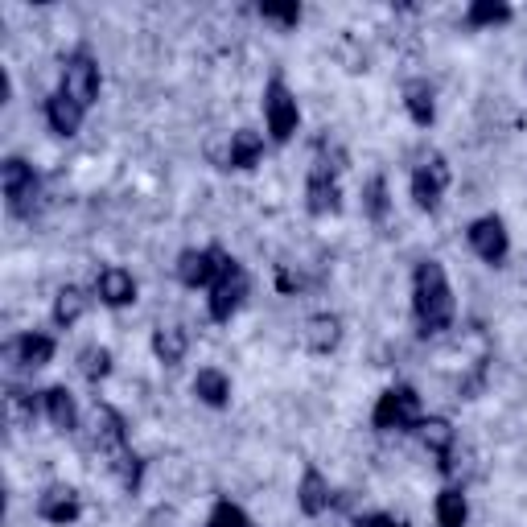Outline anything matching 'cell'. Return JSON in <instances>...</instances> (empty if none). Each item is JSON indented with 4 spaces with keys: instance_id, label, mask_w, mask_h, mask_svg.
Returning a JSON list of instances; mask_svg holds the SVG:
<instances>
[{
    "instance_id": "obj_1",
    "label": "cell",
    "mask_w": 527,
    "mask_h": 527,
    "mask_svg": "<svg viewBox=\"0 0 527 527\" xmlns=\"http://www.w3.org/2000/svg\"><path fill=\"white\" fill-rule=\"evenodd\" d=\"M412 313H416V326L425 338H437L453 326V285L445 276V264L441 260H420L416 272H412Z\"/></svg>"
},
{
    "instance_id": "obj_2",
    "label": "cell",
    "mask_w": 527,
    "mask_h": 527,
    "mask_svg": "<svg viewBox=\"0 0 527 527\" xmlns=\"http://www.w3.org/2000/svg\"><path fill=\"white\" fill-rule=\"evenodd\" d=\"M420 420H425V412H420V396H416V388H408V383L388 388L375 400V412H371V425L379 433H416Z\"/></svg>"
},
{
    "instance_id": "obj_3",
    "label": "cell",
    "mask_w": 527,
    "mask_h": 527,
    "mask_svg": "<svg viewBox=\"0 0 527 527\" xmlns=\"http://www.w3.org/2000/svg\"><path fill=\"white\" fill-rule=\"evenodd\" d=\"M264 120H268V136L276 140V145H289L297 124H301V112H297V99L285 87V79H268V87H264Z\"/></svg>"
},
{
    "instance_id": "obj_4",
    "label": "cell",
    "mask_w": 527,
    "mask_h": 527,
    "mask_svg": "<svg viewBox=\"0 0 527 527\" xmlns=\"http://www.w3.org/2000/svg\"><path fill=\"white\" fill-rule=\"evenodd\" d=\"M62 95H70L79 108H91L99 99V62L87 54V50H75L66 62H62Z\"/></svg>"
},
{
    "instance_id": "obj_5",
    "label": "cell",
    "mask_w": 527,
    "mask_h": 527,
    "mask_svg": "<svg viewBox=\"0 0 527 527\" xmlns=\"http://www.w3.org/2000/svg\"><path fill=\"white\" fill-rule=\"evenodd\" d=\"M0 186H5L9 215H29L33 202H38V173H33V165L21 157H9L0 165Z\"/></svg>"
},
{
    "instance_id": "obj_6",
    "label": "cell",
    "mask_w": 527,
    "mask_h": 527,
    "mask_svg": "<svg viewBox=\"0 0 527 527\" xmlns=\"http://www.w3.org/2000/svg\"><path fill=\"white\" fill-rule=\"evenodd\" d=\"M466 239H470L474 256H478L482 264H490V268H499V264L511 256V235H507V227H503L499 215H482V219H474L470 231H466Z\"/></svg>"
},
{
    "instance_id": "obj_7",
    "label": "cell",
    "mask_w": 527,
    "mask_h": 527,
    "mask_svg": "<svg viewBox=\"0 0 527 527\" xmlns=\"http://www.w3.org/2000/svg\"><path fill=\"white\" fill-rule=\"evenodd\" d=\"M87 437H91V445L99 453H108V458H120V453L128 449V425H124V416L112 404H95L91 408Z\"/></svg>"
},
{
    "instance_id": "obj_8",
    "label": "cell",
    "mask_w": 527,
    "mask_h": 527,
    "mask_svg": "<svg viewBox=\"0 0 527 527\" xmlns=\"http://www.w3.org/2000/svg\"><path fill=\"white\" fill-rule=\"evenodd\" d=\"M445 186H449V165H445L441 153L425 157V161H420V165L412 169V202H416L420 210H429V215L441 206Z\"/></svg>"
},
{
    "instance_id": "obj_9",
    "label": "cell",
    "mask_w": 527,
    "mask_h": 527,
    "mask_svg": "<svg viewBox=\"0 0 527 527\" xmlns=\"http://www.w3.org/2000/svg\"><path fill=\"white\" fill-rule=\"evenodd\" d=\"M83 515V503H79V490L66 486V482H54L38 495V519L54 523V527H70Z\"/></svg>"
},
{
    "instance_id": "obj_10",
    "label": "cell",
    "mask_w": 527,
    "mask_h": 527,
    "mask_svg": "<svg viewBox=\"0 0 527 527\" xmlns=\"http://www.w3.org/2000/svg\"><path fill=\"white\" fill-rule=\"evenodd\" d=\"M248 289H252V280H248V272H231V276H223L215 289H210V301H206V309H210V322H231L235 313H239V305H243V297H248Z\"/></svg>"
},
{
    "instance_id": "obj_11",
    "label": "cell",
    "mask_w": 527,
    "mask_h": 527,
    "mask_svg": "<svg viewBox=\"0 0 527 527\" xmlns=\"http://www.w3.org/2000/svg\"><path fill=\"white\" fill-rule=\"evenodd\" d=\"M178 280L186 289H210L219 280V248H186L178 256Z\"/></svg>"
},
{
    "instance_id": "obj_12",
    "label": "cell",
    "mask_w": 527,
    "mask_h": 527,
    "mask_svg": "<svg viewBox=\"0 0 527 527\" xmlns=\"http://www.w3.org/2000/svg\"><path fill=\"white\" fill-rule=\"evenodd\" d=\"M54 338L50 334H38V330H29V334H21V338H13L9 346H5V359L13 363V367H25V371H38V367H50V359H54Z\"/></svg>"
},
{
    "instance_id": "obj_13",
    "label": "cell",
    "mask_w": 527,
    "mask_h": 527,
    "mask_svg": "<svg viewBox=\"0 0 527 527\" xmlns=\"http://www.w3.org/2000/svg\"><path fill=\"white\" fill-rule=\"evenodd\" d=\"M305 210H309V215H318V219L338 215V210H342V190L334 182V173H326V169H313L309 173V182H305Z\"/></svg>"
},
{
    "instance_id": "obj_14",
    "label": "cell",
    "mask_w": 527,
    "mask_h": 527,
    "mask_svg": "<svg viewBox=\"0 0 527 527\" xmlns=\"http://www.w3.org/2000/svg\"><path fill=\"white\" fill-rule=\"evenodd\" d=\"M330 503H334V490H330L326 474H322L318 466H305V474H301V482H297V507H301V515L318 519V515L330 511Z\"/></svg>"
},
{
    "instance_id": "obj_15",
    "label": "cell",
    "mask_w": 527,
    "mask_h": 527,
    "mask_svg": "<svg viewBox=\"0 0 527 527\" xmlns=\"http://www.w3.org/2000/svg\"><path fill=\"white\" fill-rule=\"evenodd\" d=\"M301 342H305L309 355H330V350H338V342H342V318L338 313H313L301 330Z\"/></svg>"
},
{
    "instance_id": "obj_16",
    "label": "cell",
    "mask_w": 527,
    "mask_h": 527,
    "mask_svg": "<svg viewBox=\"0 0 527 527\" xmlns=\"http://www.w3.org/2000/svg\"><path fill=\"white\" fill-rule=\"evenodd\" d=\"M95 293H99V301L108 305V309H124V305H132L136 301V280H132V272H124V268H103L99 276H95Z\"/></svg>"
},
{
    "instance_id": "obj_17",
    "label": "cell",
    "mask_w": 527,
    "mask_h": 527,
    "mask_svg": "<svg viewBox=\"0 0 527 527\" xmlns=\"http://www.w3.org/2000/svg\"><path fill=\"white\" fill-rule=\"evenodd\" d=\"M83 116H87V108H79L70 95H62V91H54L50 99H46V124L58 132V136H75L79 128H83Z\"/></svg>"
},
{
    "instance_id": "obj_18",
    "label": "cell",
    "mask_w": 527,
    "mask_h": 527,
    "mask_svg": "<svg viewBox=\"0 0 527 527\" xmlns=\"http://www.w3.org/2000/svg\"><path fill=\"white\" fill-rule=\"evenodd\" d=\"M264 157V136L252 128H239L227 140V169H256Z\"/></svg>"
},
{
    "instance_id": "obj_19",
    "label": "cell",
    "mask_w": 527,
    "mask_h": 527,
    "mask_svg": "<svg viewBox=\"0 0 527 527\" xmlns=\"http://www.w3.org/2000/svg\"><path fill=\"white\" fill-rule=\"evenodd\" d=\"M404 108H408V116H412L416 128H429L437 120V95H433V87L425 79L404 83Z\"/></svg>"
},
{
    "instance_id": "obj_20",
    "label": "cell",
    "mask_w": 527,
    "mask_h": 527,
    "mask_svg": "<svg viewBox=\"0 0 527 527\" xmlns=\"http://www.w3.org/2000/svg\"><path fill=\"white\" fill-rule=\"evenodd\" d=\"M194 396H198L206 408H227V404H231V379H227V371L202 367V371L194 375Z\"/></svg>"
},
{
    "instance_id": "obj_21",
    "label": "cell",
    "mask_w": 527,
    "mask_h": 527,
    "mask_svg": "<svg viewBox=\"0 0 527 527\" xmlns=\"http://www.w3.org/2000/svg\"><path fill=\"white\" fill-rule=\"evenodd\" d=\"M190 350V334L182 326H157L153 330V355L165 363V367H178Z\"/></svg>"
},
{
    "instance_id": "obj_22",
    "label": "cell",
    "mask_w": 527,
    "mask_h": 527,
    "mask_svg": "<svg viewBox=\"0 0 527 527\" xmlns=\"http://www.w3.org/2000/svg\"><path fill=\"white\" fill-rule=\"evenodd\" d=\"M46 416H50V425L62 429V433L79 429V404L62 388V383H58V388H46Z\"/></svg>"
},
{
    "instance_id": "obj_23",
    "label": "cell",
    "mask_w": 527,
    "mask_h": 527,
    "mask_svg": "<svg viewBox=\"0 0 527 527\" xmlns=\"http://www.w3.org/2000/svg\"><path fill=\"white\" fill-rule=\"evenodd\" d=\"M416 433H420V441H425V449H429V453H437L441 462L453 453V441H458V433H453V425H449L445 416H425V420H420V429H416Z\"/></svg>"
},
{
    "instance_id": "obj_24",
    "label": "cell",
    "mask_w": 527,
    "mask_h": 527,
    "mask_svg": "<svg viewBox=\"0 0 527 527\" xmlns=\"http://www.w3.org/2000/svg\"><path fill=\"white\" fill-rule=\"evenodd\" d=\"M83 313H87V293L83 289H75V285L58 289V297H54V326L58 330H70Z\"/></svg>"
},
{
    "instance_id": "obj_25",
    "label": "cell",
    "mask_w": 527,
    "mask_h": 527,
    "mask_svg": "<svg viewBox=\"0 0 527 527\" xmlns=\"http://www.w3.org/2000/svg\"><path fill=\"white\" fill-rule=\"evenodd\" d=\"M437 523L441 527H466V519H470V503H466V495L458 486H445L441 495H437Z\"/></svg>"
},
{
    "instance_id": "obj_26",
    "label": "cell",
    "mask_w": 527,
    "mask_h": 527,
    "mask_svg": "<svg viewBox=\"0 0 527 527\" xmlns=\"http://www.w3.org/2000/svg\"><path fill=\"white\" fill-rule=\"evenodd\" d=\"M515 17V9L507 5V0H474V5L466 9V25L470 29H486V25H507Z\"/></svg>"
},
{
    "instance_id": "obj_27",
    "label": "cell",
    "mask_w": 527,
    "mask_h": 527,
    "mask_svg": "<svg viewBox=\"0 0 527 527\" xmlns=\"http://www.w3.org/2000/svg\"><path fill=\"white\" fill-rule=\"evenodd\" d=\"M5 408H9V416L17 420V425H33V420H38V412L46 408V392H21V388H9Z\"/></svg>"
},
{
    "instance_id": "obj_28",
    "label": "cell",
    "mask_w": 527,
    "mask_h": 527,
    "mask_svg": "<svg viewBox=\"0 0 527 527\" xmlns=\"http://www.w3.org/2000/svg\"><path fill=\"white\" fill-rule=\"evenodd\" d=\"M79 371H83L91 383L108 379V375H112V350H108V346H99V342L83 346V350H79Z\"/></svg>"
},
{
    "instance_id": "obj_29",
    "label": "cell",
    "mask_w": 527,
    "mask_h": 527,
    "mask_svg": "<svg viewBox=\"0 0 527 527\" xmlns=\"http://www.w3.org/2000/svg\"><path fill=\"white\" fill-rule=\"evenodd\" d=\"M112 470H116V478H120V486L128 490V495H136L140 482H145V458L132 453V449H124L120 458H112Z\"/></svg>"
},
{
    "instance_id": "obj_30",
    "label": "cell",
    "mask_w": 527,
    "mask_h": 527,
    "mask_svg": "<svg viewBox=\"0 0 527 527\" xmlns=\"http://www.w3.org/2000/svg\"><path fill=\"white\" fill-rule=\"evenodd\" d=\"M363 210H367V219L371 223H383L388 219V210H392V198H388V178H371L367 190H363Z\"/></svg>"
},
{
    "instance_id": "obj_31",
    "label": "cell",
    "mask_w": 527,
    "mask_h": 527,
    "mask_svg": "<svg viewBox=\"0 0 527 527\" xmlns=\"http://www.w3.org/2000/svg\"><path fill=\"white\" fill-rule=\"evenodd\" d=\"M206 527H252V519H248V511H243L239 503L219 499L215 511H210V519H206Z\"/></svg>"
},
{
    "instance_id": "obj_32",
    "label": "cell",
    "mask_w": 527,
    "mask_h": 527,
    "mask_svg": "<svg viewBox=\"0 0 527 527\" xmlns=\"http://www.w3.org/2000/svg\"><path fill=\"white\" fill-rule=\"evenodd\" d=\"M260 17L264 21H276V25H285L293 29L301 21V5H260Z\"/></svg>"
},
{
    "instance_id": "obj_33",
    "label": "cell",
    "mask_w": 527,
    "mask_h": 527,
    "mask_svg": "<svg viewBox=\"0 0 527 527\" xmlns=\"http://www.w3.org/2000/svg\"><path fill=\"white\" fill-rule=\"evenodd\" d=\"M355 527H400L392 515H383V511H371V515H359Z\"/></svg>"
},
{
    "instance_id": "obj_34",
    "label": "cell",
    "mask_w": 527,
    "mask_h": 527,
    "mask_svg": "<svg viewBox=\"0 0 527 527\" xmlns=\"http://www.w3.org/2000/svg\"><path fill=\"white\" fill-rule=\"evenodd\" d=\"M276 285L285 289V293H293V289H301V285H305V280H301V276H293L289 268H280V276H276Z\"/></svg>"
}]
</instances>
